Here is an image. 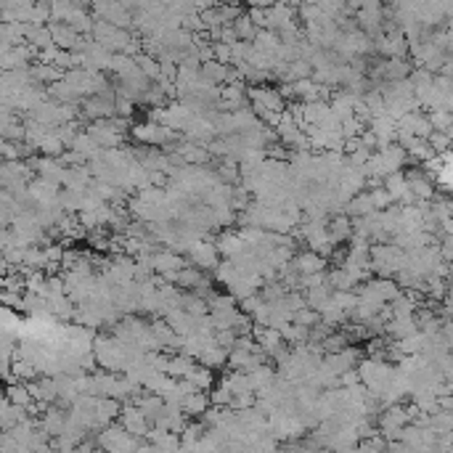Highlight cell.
Wrapping results in <instances>:
<instances>
[{
	"mask_svg": "<svg viewBox=\"0 0 453 453\" xmlns=\"http://www.w3.org/2000/svg\"><path fill=\"white\" fill-rule=\"evenodd\" d=\"M427 117H430V122H433V127L437 133H451V127H453L451 109H437V112H430Z\"/></svg>",
	"mask_w": 453,
	"mask_h": 453,
	"instance_id": "3",
	"label": "cell"
},
{
	"mask_svg": "<svg viewBox=\"0 0 453 453\" xmlns=\"http://www.w3.org/2000/svg\"><path fill=\"white\" fill-rule=\"evenodd\" d=\"M295 263V268L300 271V276L305 278V276H318V273H324V268H326V260L321 257L318 252H300L292 260Z\"/></svg>",
	"mask_w": 453,
	"mask_h": 453,
	"instance_id": "1",
	"label": "cell"
},
{
	"mask_svg": "<svg viewBox=\"0 0 453 453\" xmlns=\"http://www.w3.org/2000/svg\"><path fill=\"white\" fill-rule=\"evenodd\" d=\"M427 141H430V146H433L435 154H443L445 148H448V146L453 143V138L448 136V133H437V130H435V133H433L430 138H427Z\"/></svg>",
	"mask_w": 453,
	"mask_h": 453,
	"instance_id": "4",
	"label": "cell"
},
{
	"mask_svg": "<svg viewBox=\"0 0 453 453\" xmlns=\"http://www.w3.org/2000/svg\"><path fill=\"white\" fill-rule=\"evenodd\" d=\"M353 233H355V228H353V218H348V215L331 218V223H329V239H331L334 247L342 242H348Z\"/></svg>",
	"mask_w": 453,
	"mask_h": 453,
	"instance_id": "2",
	"label": "cell"
}]
</instances>
